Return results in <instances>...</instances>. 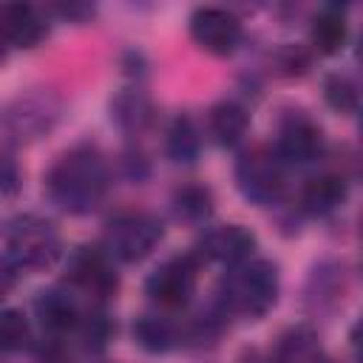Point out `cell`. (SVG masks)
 Wrapping results in <instances>:
<instances>
[{
    "mask_svg": "<svg viewBox=\"0 0 363 363\" xmlns=\"http://www.w3.org/2000/svg\"><path fill=\"white\" fill-rule=\"evenodd\" d=\"M48 199L71 213L85 216L99 207V201L108 193V164L102 153L91 145H77L65 150L45 176Z\"/></svg>",
    "mask_w": 363,
    "mask_h": 363,
    "instance_id": "cell-1",
    "label": "cell"
},
{
    "mask_svg": "<svg viewBox=\"0 0 363 363\" xmlns=\"http://www.w3.org/2000/svg\"><path fill=\"white\" fill-rule=\"evenodd\" d=\"M278 289H281V278H278V267L267 258H252L244 261L238 267H233V272L224 281V295H221V312H233L250 320L264 318L275 301H278Z\"/></svg>",
    "mask_w": 363,
    "mask_h": 363,
    "instance_id": "cell-2",
    "label": "cell"
},
{
    "mask_svg": "<svg viewBox=\"0 0 363 363\" xmlns=\"http://www.w3.org/2000/svg\"><path fill=\"white\" fill-rule=\"evenodd\" d=\"M9 261L17 269H48L62 255V238L54 221L43 216H17L6 230Z\"/></svg>",
    "mask_w": 363,
    "mask_h": 363,
    "instance_id": "cell-3",
    "label": "cell"
},
{
    "mask_svg": "<svg viewBox=\"0 0 363 363\" xmlns=\"http://www.w3.org/2000/svg\"><path fill=\"white\" fill-rule=\"evenodd\" d=\"M162 235H164V224L159 216L145 210H128L108 221L102 250L116 261L136 264L156 250Z\"/></svg>",
    "mask_w": 363,
    "mask_h": 363,
    "instance_id": "cell-4",
    "label": "cell"
},
{
    "mask_svg": "<svg viewBox=\"0 0 363 363\" xmlns=\"http://www.w3.org/2000/svg\"><path fill=\"white\" fill-rule=\"evenodd\" d=\"M235 184L247 201L269 207L284 196V162L272 147L255 145L235 159Z\"/></svg>",
    "mask_w": 363,
    "mask_h": 363,
    "instance_id": "cell-5",
    "label": "cell"
},
{
    "mask_svg": "<svg viewBox=\"0 0 363 363\" xmlns=\"http://www.w3.org/2000/svg\"><path fill=\"white\" fill-rule=\"evenodd\" d=\"M196 278H199V261L193 252L173 255L162 261L145 281V295L162 306V309H182L190 303L196 292Z\"/></svg>",
    "mask_w": 363,
    "mask_h": 363,
    "instance_id": "cell-6",
    "label": "cell"
},
{
    "mask_svg": "<svg viewBox=\"0 0 363 363\" xmlns=\"http://www.w3.org/2000/svg\"><path fill=\"white\" fill-rule=\"evenodd\" d=\"M190 37L201 51L227 57L241 43V20L221 6H199L190 14Z\"/></svg>",
    "mask_w": 363,
    "mask_h": 363,
    "instance_id": "cell-7",
    "label": "cell"
},
{
    "mask_svg": "<svg viewBox=\"0 0 363 363\" xmlns=\"http://www.w3.org/2000/svg\"><path fill=\"white\" fill-rule=\"evenodd\" d=\"M275 156L286 164H312L320 159L323 153V130L303 113H289L286 119H281L278 125V136L272 145Z\"/></svg>",
    "mask_w": 363,
    "mask_h": 363,
    "instance_id": "cell-8",
    "label": "cell"
},
{
    "mask_svg": "<svg viewBox=\"0 0 363 363\" xmlns=\"http://www.w3.org/2000/svg\"><path fill=\"white\" fill-rule=\"evenodd\" d=\"M68 281L88 292L96 301H105L116 292L119 278L113 272L111 255L102 247H79L68 258Z\"/></svg>",
    "mask_w": 363,
    "mask_h": 363,
    "instance_id": "cell-9",
    "label": "cell"
},
{
    "mask_svg": "<svg viewBox=\"0 0 363 363\" xmlns=\"http://www.w3.org/2000/svg\"><path fill=\"white\" fill-rule=\"evenodd\" d=\"M57 119V108L51 105V99L45 96H20L17 102H11L3 113H0V128H3V139L11 142H26V139H37L40 133L51 130Z\"/></svg>",
    "mask_w": 363,
    "mask_h": 363,
    "instance_id": "cell-10",
    "label": "cell"
},
{
    "mask_svg": "<svg viewBox=\"0 0 363 363\" xmlns=\"http://www.w3.org/2000/svg\"><path fill=\"white\" fill-rule=\"evenodd\" d=\"M255 250V235L244 224H218L210 227L199 241V255L224 267H238L250 261Z\"/></svg>",
    "mask_w": 363,
    "mask_h": 363,
    "instance_id": "cell-11",
    "label": "cell"
},
{
    "mask_svg": "<svg viewBox=\"0 0 363 363\" xmlns=\"http://www.w3.org/2000/svg\"><path fill=\"white\" fill-rule=\"evenodd\" d=\"M0 31L11 48H34L43 43L48 26L28 3H0Z\"/></svg>",
    "mask_w": 363,
    "mask_h": 363,
    "instance_id": "cell-12",
    "label": "cell"
},
{
    "mask_svg": "<svg viewBox=\"0 0 363 363\" xmlns=\"http://www.w3.org/2000/svg\"><path fill=\"white\" fill-rule=\"evenodd\" d=\"M349 196V182L340 173H320L309 179L301 190V210L309 216H329L335 213Z\"/></svg>",
    "mask_w": 363,
    "mask_h": 363,
    "instance_id": "cell-13",
    "label": "cell"
},
{
    "mask_svg": "<svg viewBox=\"0 0 363 363\" xmlns=\"http://www.w3.org/2000/svg\"><path fill=\"white\" fill-rule=\"evenodd\" d=\"M207 130H210L216 145L235 147L247 136V130H250V113H247V108L241 102L221 99L207 113Z\"/></svg>",
    "mask_w": 363,
    "mask_h": 363,
    "instance_id": "cell-14",
    "label": "cell"
},
{
    "mask_svg": "<svg viewBox=\"0 0 363 363\" xmlns=\"http://www.w3.org/2000/svg\"><path fill=\"white\" fill-rule=\"evenodd\" d=\"M34 312L40 318V323L51 332V335H65V332H74L82 320L74 298L62 289H45L37 295L34 301Z\"/></svg>",
    "mask_w": 363,
    "mask_h": 363,
    "instance_id": "cell-15",
    "label": "cell"
},
{
    "mask_svg": "<svg viewBox=\"0 0 363 363\" xmlns=\"http://www.w3.org/2000/svg\"><path fill=\"white\" fill-rule=\"evenodd\" d=\"M349 37V26L340 9H323L315 14L312 28H309V43L318 54H337L346 45Z\"/></svg>",
    "mask_w": 363,
    "mask_h": 363,
    "instance_id": "cell-16",
    "label": "cell"
},
{
    "mask_svg": "<svg viewBox=\"0 0 363 363\" xmlns=\"http://www.w3.org/2000/svg\"><path fill=\"white\" fill-rule=\"evenodd\" d=\"M111 119H113L122 130L139 133V130H145V128L150 125V119H153V105H150V99H147L142 91L128 88V91H122V94L113 96V102H111Z\"/></svg>",
    "mask_w": 363,
    "mask_h": 363,
    "instance_id": "cell-17",
    "label": "cell"
},
{
    "mask_svg": "<svg viewBox=\"0 0 363 363\" xmlns=\"http://www.w3.org/2000/svg\"><path fill=\"white\" fill-rule=\"evenodd\" d=\"M133 337H136V343H139L145 352H150V354H164V352H170V349L179 343L176 326H173L170 320L159 318V315H142V318H136V323H133Z\"/></svg>",
    "mask_w": 363,
    "mask_h": 363,
    "instance_id": "cell-18",
    "label": "cell"
},
{
    "mask_svg": "<svg viewBox=\"0 0 363 363\" xmlns=\"http://www.w3.org/2000/svg\"><path fill=\"white\" fill-rule=\"evenodd\" d=\"M201 150V133L190 116H176L173 125L167 128V156L176 164H190L196 162Z\"/></svg>",
    "mask_w": 363,
    "mask_h": 363,
    "instance_id": "cell-19",
    "label": "cell"
},
{
    "mask_svg": "<svg viewBox=\"0 0 363 363\" xmlns=\"http://www.w3.org/2000/svg\"><path fill=\"white\" fill-rule=\"evenodd\" d=\"M173 213L179 221L201 224L213 216V193L204 184H184L173 193Z\"/></svg>",
    "mask_w": 363,
    "mask_h": 363,
    "instance_id": "cell-20",
    "label": "cell"
},
{
    "mask_svg": "<svg viewBox=\"0 0 363 363\" xmlns=\"http://www.w3.org/2000/svg\"><path fill=\"white\" fill-rule=\"evenodd\" d=\"M323 99L332 111L343 113V116H352L357 113L360 108V91H357V82L349 77V74H329L323 79Z\"/></svg>",
    "mask_w": 363,
    "mask_h": 363,
    "instance_id": "cell-21",
    "label": "cell"
},
{
    "mask_svg": "<svg viewBox=\"0 0 363 363\" xmlns=\"http://www.w3.org/2000/svg\"><path fill=\"white\" fill-rule=\"evenodd\" d=\"M315 357H318L315 335L303 326L289 329L281 337V346H278V354H275L278 363H315Z\"/></svg>",
    "mask_w": 363,
    "mask_h": 363,
    "instance_id": "cell-22",
    "label": "cell"
},
{
    "mask_svg": "<svg viewBox=\"0 0 363 363\" xmlns=\"http://www.w3.org/2000/svg\"><path fill=\"white\" fill-rule=\"evenodd\" d=\"M31 340L28 318L20 309H0V352H20Z\"/></svg>",
    "mask_w": 363,
    "mask_h": 363,
    "instance_id": "cell-23",
    "label": "cell"
},
{
    "mask_svg": "<svg viewBox=\"0 0 363 363\" xmlns=\"http://www.w3.org/2000/svg\"><path fill=\"white\" fill-rule=\"evenodd\" d=\"M77 329H82V337H85L88 349H94V352L105 349L108 340H111V335H113V326H111V320H108L105 312H94V315L82 318Z\"/></svg>",
    "mask_w": 363,
    "mask_h": 363,
    "instance_id": "cell-24",
    "label": "cell"
},
{
    "mask_svg": "<svg viewBox=\"0 0 363 363\" xmlns=\"http://www.w3.org/2000/svg\"><path fill=\"white\" fill-rule=\"evenodd\" d=\"M278 62H281L284 74H289V77H295V74L301 77V74H306V68H309V57H306L301 48H295V45L284 48L281 57H278Z\"/></svg>",
    "mask_w": 363,
    "mask_h": 363,
    "instance_id": "cell-25",
    "label": "cell"
},
{
    "mask_svg": "<svg viewBox=\"0 0 363 363\" xmlns=\"http://www.w3.org/2000/svg\"><path fill=\"white\" fill-rule=\"evenodd\" d=\"M20 187V170L14 159L0 156V193H14Z\"/></svg>",
    "mask_w": 363,
    "mask_h": 363,
    "instance_id": "cell-26",
    "label": "cell"
},
{
    "mask_svg": "<svg viewBox=\"0 0 363 363\" xmlns=\"http://www.w3.org/2000/svg\"><path fill=\"white\" fill-rule=\"evenodd\" d=\"M37 363H71V354H68V349L54 337L48 346L40 349V360H37Z\"/></svg>",
    "mask_w": 363,
    "mask_h": 363,
    "instance_id": "cell-27",
    "label": "cell"
},
{
    "mask_svg": "<svg viewBox=\"0 0 363 363\" xmlns=\"http://www.w3.org/2000/svg\"><path fill=\"white\" fill-rule=\"evenodd\" d=\"M17 284V267L9 261V255H0V301L14 289Z\"/></svg>",
    "mask_w": 363,
    "mask_h": 363,
    "instance_id": "cell-28",
    "label": "cell"
},
{
    "mask_svg": "<svg viewBox=\"0 0 363 363\" xmlns=\"http://www.w3.org/2000/svg\"><path fill=\"white\" fill-rule=\"evenodd\" d=\"M9 48H11V45L6 43V37H3V31H0V65L6 62V57H9Z\"/></svg>",
    "mask_w": 363,
    "mask_h": 363,
    "instance_id": "cell-29",
    "label": "cell"
}]
</instances>
